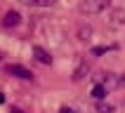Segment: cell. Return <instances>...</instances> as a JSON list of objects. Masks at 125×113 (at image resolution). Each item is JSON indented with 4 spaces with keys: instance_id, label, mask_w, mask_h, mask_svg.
I'll return each mask as SVG.
<instances>
[{
    "instance_id": "obj_1",
    "label": "cell",
    "mask_w": 125,
    "mask_h": 113,
    "mask_svg": "<svg viewBox=\"0 0 125 113\" xmlns=\"http://www.w3.org/2000/svg\"><path fill=\"white\" fill-rule=\"evenodd\" d=\"M109 7H111V0H80L78 9H80V14H99Z\"/></svg>"
},
{
    "instance_id": "obj_2",
    "label": "cell",
    "mask_w": 125,
    "mask_h": 113,
    "mask_svg": "<svg viewBox=\"0 0 125 113\" xmlns=\"http://www.w3.org/2000/svg\"><path fill=\"white\" fill-rule=\"evenodd\" d=\"M7 73L21 78V80H33V71H28L26 66H21V64H10V66H7Z\"/></svg>"
},
{
    "instance_id": "obj_3",
    "label": "cell",
    "mask_w": 125,
    "mask_h": 113,
    "mask_svg": "<svg viewBox=\"0 0 125 113\" xmlns=\"http://www.w3.org/2000/svg\"><path fill=\"white\" fill-rule=\"evenodd\" d=\"M21 24V14L14 12V9H10V12H5V17H2V26L5 28H17Z\"/></svg>"
},
{
    "instance_id": "obj_4",
    "label": "cell",
    "mask_w": 125,
    "mask_h": 113,
    "mask_svg": "<svg viewBox=\"0 0 125 113\" xmlns=\"http://www.w3.org/2000/svg\"><path fill=\"white\" fill-rule=\"evenodd\" d=\"M33 54H35V59H38L40 64H45V66L52 64V54H50L45 47H40V45H33Z\"/></svg>"
},
{
    "instance_id": "obj_5",
    "label": "cell",
    "mask_w": 125,
    "mask_h": 113,
    "mask_svg": "<svg viewBox=\"0 0 125 113\" xmlns=\"http://www.w3.org/2000/svg\"><path fill=\"white\" fill-rule=\"evenodd\" d=\"M106 94H109V90H106L102 83H97L94 87H92V97L97 99V101H102V99H106Z\"/></svg>"
},
{
    "instance_id": "obj_6",
    "label": "cell",
    "mask_w": 125,
    "mask_h": 113,
    "mask_svg": "<svg viewBox=\"0 0 125 113\" xmlns=\"http://www.w3.org/2000/svg\"><path fill=\"white\" fill-rule=\"evenodd\" d=\"M21 2L28 7H52L54 5V0H21Z\"/></svg>"
},
{
    "instance_id": "obj_7",
    "label": "cell",
    "mask_w": 125,
    "mask_h": 113,
    "mask_svg": "<svg viewBox=\"0 0 125 113\" xmlns=\"http://www.w3.org/2000/svg\"><path fill=\"white\" fill-rule=\"evenodd\" d=\"M85 73H87V61H83V64H80V66L76 68V73H73V80H80Z\"/></svg>"
},
{
    "instance_id": "obj_8",
    "label": "cell",
    "mask_w": 125,
    "mask_h": 113,
    "mask_svg": "<svg viewBox=\"0 0 125 113\" xmlns=\"http://www.w3.org/2000/svg\"><path fill=\"white\" fill-rule=\"evenodd\" d=\"M111 49H116V45H102V47H94L92 49V54H106V52H111Z\"/></svg>"
},
{
    "instance_id": "obj_9",
    "label": "cell",
    "mask_w": 125,
    "mask_h": 113,
    "mask_svg": "<svg viewBox=\"0 0 125 113\" xmlns=\"http://www.w3.org/2000/svg\"><path fill=\"white\" fill-rule=\"evenodd\" d=\"M97 111H99V113H111L113 108H111L109 104H99V106H97Z\"/></svg>"
},
{
    "instance_id": "obj_10",
    "label": "cell",
    "mask_w": 125,
    "mask_h": 113,
    "mask_svg": "<svg viewBox=\"0 0 125 113\" xmlns=\"http://www.w3.org/2000/svg\"><path fill=\"white\" fill-rule=\"evenodd\" d=\"M92 31L90 28H80V40H87V35H90Z\"/></svg>"
},
{
    "instance_id": "obj_11",
    "label": "cell",
    "mask_w": 125,
    "mask_h": 113,
    "mask_svg": "<svg viewBox=\"0 0 125 113\" xmlns=\"http://www.w3.org/2000/svg\"><path fill=\"white\" fill-rule=\"evenodd\" d=\"M59 113H78V111H76V108H71V106H62Z\"/></svg>"
},
{
    "instance_id": "obj_12",
    "label": "cell",
    "mask_w": 125,
    "mask_h": 113,
    "mask_svg": "<svg viewBox=\"0 0 125 113\" xmlns=\"http://www.w3.org/2000/svg\"><path fill=\"white\" fill-rule=\"evenodd\" d=\"M2 101H5V97H2V92H0V104H2Z\"/></svg>"
},
{
    "instance_id": "obj_13",
    "label": "cell",
    "mask_w": 125,
    "mask_h": 113,
    "mask_svg": "<svg viewBox=\"0 0 125 113\" xmlns=\"http://www.w3.org/2000/svg\"><path fill=\"white\" fill-rule=\"evenodd\" d=\"M120 83H125V75H120Z\"/></svg>"
}]
</instances>
